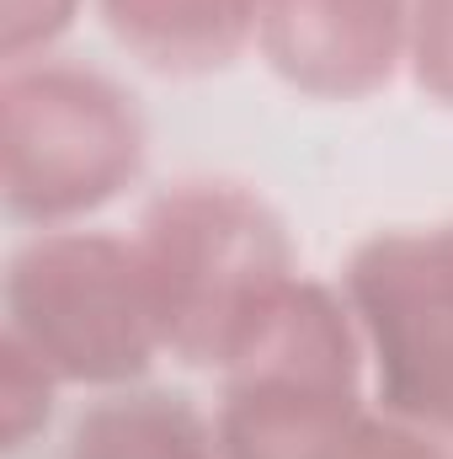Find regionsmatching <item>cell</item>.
<instances>
[{
  "mask_svg": "<svg viewBox=\"0 0 453 459\" xmlns=\"http://www.w3.org/2000/svg\"><path fill=\"white\" fill-rule=\"evenodd\" d=\"M133 246L144 256L160 347L187 368H229L299 278L283 214L229 177H182L155 193Z\"/></svg>",
  "mask_w": 453,
  "mask_h": 459,
  "instance_id": "cell-1",
  "label": "cell"
},
{
  "mask_svg": "<svg viewBox=\"0 0 453 459\" xmlns=\"http://www.w3.org/2000/svg\"><path fill=\"white\" fill-rule=\"evenodd\" d=\"M150 128L102 70L32 59L0 81V193L11 220L70 230L107 209L144 171Z\"/></svg>",
  "mask_w": 453,
  "mask_h": 459,
  "instance_id": "cell-2",
  "label": "cell"
},
{
  "mask_svg": "<svg viewBox=\"0 0 453 459\" xmlns=\"http://www.w3.org/2000/svg\"><path fill=\"white\" fill-rule=\"evenodd\" d=\"M5 337L59 385L123 390L166 352L133 235L38 230L5 267Z\"/></svg>",
  "mask_w": 453,
  "mask_h": 459,
  "instance_id": "cell-3",
  "label": "cell"
},
{
  "mask_svg": "<svg viewBox=\"0 0 453 459\" xmlns=\"http://www.w3.org/2000/svg\"><path fill=\"white\" fill-rule=\"evenodd\" d=\"M363 337L337 289L294 278L225 368V459H331L363 417Z\"/></svg>",
  "mask_w": 453,
  "mask_h": 459,
  "instance_id": "cell-4",
  "label": "cell"
},
{
  "mask_svg": "<svg viewBox=\"0 0 453 459\" xmlns=\"http://www.w3.org/2000/svg\"><path fill=\"white\" fill-rule=\"evenodd\" d=\"M341 299L384 417L453 444V220L389 225L352 246Z\"/></svg>",
  "mask_w": 453,
  "mask_h": 459,
  "instance_id": "cell-5",
  "label": "cell"
},
{
  "mask_svg": "<svg viewBox=\"0 0 453 459\" xmlns=\"http://www.w3.org/2000/svg\"><path fill=\"white\" fill-rule=\"evenodd\" d=\"M256 48L288 91L363 102L406 70L411 0H267Z\"/></svg>",
  "mask_w": 453,
  "mask_h": 459,
  "instance_id": "cell-6",
  "label": "cell"
},
{
  "mask_svg": "<svg viewBox=\"0 0 453 459\" xmlns=\"http://www.w3.org/2000/svg\"><path fill=\"white\" fill-rule=\"evenodd\" d=\"M117 48L171 81L229 70L261 32L267 0H97Z\"/></svg>",
  "mask_w": 453,
  "mask_h": 459,
  "instance_id": "cell-7",
  "label": "cell"
},
{
  "mask_svg": "<svg viewBox=\"0 0 453 459\" xmlns=\"http://www.w3.org/2000/svg\"><path fill=\"white\" fill-rule=\"evenodd\" d=\"M64 459H225V449L187 395L123 385L75 417Z\"/></svg>",
  "mask_w": 453,
  "mask_h": 459,
  "instance_id": "cell-8",
  "label": "cell"
},
{
  "mask_svg": "<svg viewBox=\"0 0 453 459\" xmlns=\"http://www.w3.org/2000/svg\"><path fill=\"white\" fill-rule=\"evenodd\" d=\"M54 390L59 379L16 342L0 332V449L16 455L54 411Z\"/></svg>",
  "mask_w": 453,
  "mask_h": 459,
  "instance_id": "cell-9",
  "label": "cell"
},
{
  "mask_svg": "<svg viewBox=\"0 0 453 459\" xmlns=\"http://www.w3.org/2000/svg\"><path fill=\"white\" fill-rule=\"evenodd\" d=\"M406 70L422 97L453 108V0H411V54Z\"/></svg>",
  "mask_w": 453,
  "mask_h": 459,
  "instance_id": "cell-10",
  "label": "cell"
},
{
  "mask_svg": "<svg viewBox=\"0 0 453 459\" xmlns=\"http://www.w3.org/2000/svg\"><path fill=\"white\" fill-rule=\"evenodd\" d=\"M81 0H5L0 5V59L11 65H32L48 59V48L75 27Z\"/></svg>",
  "mask_w": 453,
  "mask_h": 459,
  "instance_id": "cell-11",
  "label": "cell"
},
{
  "mask_svg": "<svg viewBox=\"0 0 453 459\" xmlns=\"http://www.w3.org/2000/svg\"><path fill=\"white\" fill-rule=\"evenodd\" d=\"M331 459H453V449L384 411H363L357 428L331 449Z\"/></svg>",
  "mask_w": 453,
  "mask_h": 459,
  "instance_id": "cell-12",
  "label": "cell"
}]
</instances>
